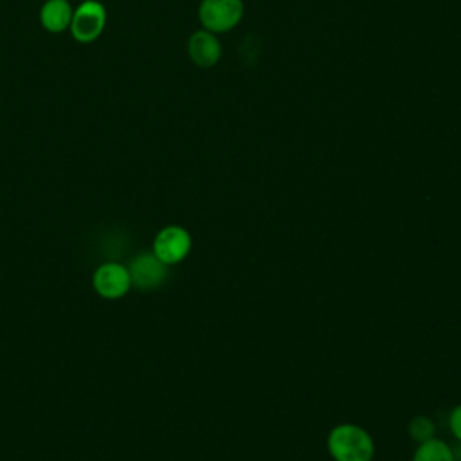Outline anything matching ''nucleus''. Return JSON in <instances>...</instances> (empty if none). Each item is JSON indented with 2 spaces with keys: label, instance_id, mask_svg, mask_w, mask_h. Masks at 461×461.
Returning <instances> with one entry per match:
<instances>
[{
  "label": "nucleus",
  "instance_id": "obj_7",
  "mask_svg": "<svg viewBox=\"0 0 461 461\" xmlns=\"http://www.w3.org/2000/svg\"><path fill=\"white\" fill-rule=\"evenodd\" d=\"M223 54L218 34L198 29L187 38V56L200 68H212L220 63Z\"/></svg>",
  "mask_w": 461,
  "mask_h": 461
},
{
  "label": "nucleus",
  "instance_id": "obj_2",
  "mask_svg": "<svg viewBox=\"0 0 461 461\" xmlns=\"http://www.w3.org/2000/svg\"><path fill=\"white\" fill-rule=\"evenodd\" d=\"M243 14V0H200L198 4V22L202 29L214 34H225L236 29Z\"/></svg>",
  "mask_w": 461,
  "mask_h": 461
},
{
  "label": "nucleus",
  "instance_id": "obj_3",
  "mask_svg": "<svg viewBox=\"0 0 461 461\" xmlns=\"http://www.w3.org/2000/svg\"><path fill=\"white\" fill-rule=\"evenodd\" d=\"M106 18V7L99 0H83L74 7L68 32L77 43H94L103 34Z\"/></svg>",
  "mask_w": 461,
  "mask_h": 461
},
{
  "label": "nucleus",
  "instance_id": "obj_9",
  "mask_svg": "<svg viewBox=\"0 0 461 461\" xmlns=\"http://www.w3.org/2000/svg\"><path fill=\"white\" fill-rule=\"evenodd\" d=\"M411 461H454V450L439 438H432L418 445Z\"/></svg>",
  "mask_w": 461,
  "mask_h": 461
},
{
  "label": "nucleus",
  "instance_id": "obj_11",
  "mask_svg": "<svg viewBox=\"0 0 461 461\" xmlns=\"http://www.w3.org/2000/svg\"><path fill=\"white\" fill-rule=\"evenodd\" d=\"M448 427L450 432L454 434V438L461 443V403L456 405L448 416Z\"/></svg>",
  "mask_w": 461,
  "mask_h": 461
},
{
  "label": "nucleus",
  "instance_id": "obj_4",
  "mask_svg": "<svg viewBox=\"0 0 461 461\" xmlns=\"http://www.w3.org/2000/svg\"><path fill=\"white\" fill-rule=\"evenodd\" d=\"M191 245H193L191 234L184 227L166 225L157 232V236L153 240L151 252L162 263L171 267L187 258V254L191 252Z\"/></svg>",
  "mask_w": 461,
  "mask_h": 461
},
{
  "label": "nucleus",
  "instance_id": "obj_6",
  "mask_svg": "<svg viewBox=\"0 0 461 461\" xmlns=\"http://www.w3.org/2000/svg\"><path fill=\"white\" fill-rule=\"evenodd\" d=\"M131 286L139 290H155L167 279L169 267L162 263L151 250L139 252L128 265Z\"/></svg>",
  "mask_w": 461,
  "mask_h": 461
},
{
  "label": "nucleus",
  "instance_id": "obj_12",
  "mask_svg": "<svg viewBox=\"0 0 461 461\" xmlns=\"http://www.w3.org/2000/svg\"><path fill=\"white\" fill-rule=\"evenodd\" d=\"M454 450V448H452ZM454 461H461V443H459V447L454 450Z\"/></svg>",
  "mask_w": 461,
  "mask_h": 461
},
{
  "label": "nucleus",
  "instance_id": "obj_5",
  "mask_svg": "<svg viewBox=\"0 0 461 461\" xmlns=\"http://www.w3.org/2000/svg\"><path fill=\"white\" fill-rule=\"evenodd\" d=\"M92 286L103 299L115 301L124 297L131 288L128 267L115 261L99 265L92 276Z\"/></svg>",
  "mask_w": 461,
  "mask_h": 461
},
{
  "label": "nucleus",
  "instance_id": "obj_10",
  "mask_svg": "<svg viewBox=\"0 0 461 461\" xmlns=\"http://www.w3.org/2000/svg\"><path fill=\"white\" fill-rule=\"evenodd\" d=\"M436 434V425L434 421L429 418V416H414L411 421H409V436L412 441H416L418 445L423 443V441H429L432 439Z\"/></svg>",
  "mask_w": 461,
  "mask_h": 461
},
{
  "label": "nucleus",
  "instance_id": "obj_8",
  "mask_svg": "<svg viewBox=\"0 0 461 461\" xmlns=\"http://www.w3.org/2000/svg\"><path fill=\"white\" fill-rule=\"evenodd\" d=\"M74 7L68 0H45L40 7V23L50 34L68 31Z\"/></svg>",
  "mask_w": 461,
  "mask_h": 461
},
{
  "label": "nucleus",
  "instance_id": "obj_1",
  "mask_svg": "<svg viewBox=\"0 0 461 461\" xmlns=\"http://www.w3.org/2000/svg\"><path fill=\"white\" fill-rule=\"evenodd\" d=\"M326 445L335 461H371L375 456L371 434L355 423L335 425L328 434Z\"/></svg>",
  "mask_w": 461,
  "mask_h": 461
}]
</instances>
